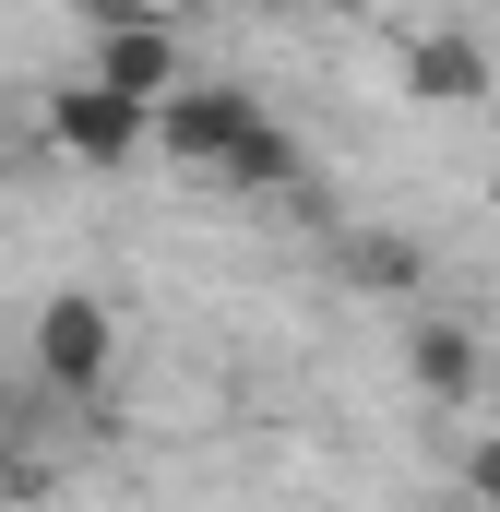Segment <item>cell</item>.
<instances>
[{
  "label": "cell",
  "mask_w": 500,
  "mask_h": 512,
  "mask_svg": "<svg viewBox=\"0 0 500 512\" xmlns=\"http://www.w3.org/2000/svg\"><path fill=\"white\" fill-rule=\"evenodd\" d=\"M405 370H417V382L441 393V405H465V393H477V334H465V322H441V310H429V322H417V334H405Z\"/></svg>",
  "instance_id": "obj_6"
},
{
  "label": "cell",
  "mask_w": 500,
  "mask_h": 512,
  "mask_svg": "<svg viewBox=\"0 0 500 512\" xmlns=\"http://www.w3.org/2000/svg\"><path fill=\"white\" fill-rule=\"evenodd\" d=\"M405 96H417V108H477V96H489V48L453 36V24L417 36V48H405Z\"/></svg>",
  "instance_id": "obj_5"
},
{
  "label": "cell",
  "mask_w": 500,
  "mask_h": 512,
  "mask_svg": "<svg viewBox=\"0 0 500 512\" xmlns=\"http://www.w3.org/2000/svg\"><path fill=\"white\" fill-rule=\"evenodd\" d=\"M346 274H358V286H381V298H405V286H417V239L358 227V239H346Z\"/></svg>",
  "instance_id": "obj_7"
},
{
  "label": "cell",
  "mask_w": 500,
  "mask_h": 512,
  "mask_svg": "<svg viewBox=\"0 0 500 512\" xmlns=\"http://www.w3.org/2000/svg\"><path fill=\"white\" fill-rule=\"evenodd\" d=\"M96 24H131V12H167V0H84Z\"/></svg>",
  "instance_id": "obj_9"
},
{
  "label": "cell",
  "mask_w": 500,
  "mask_h": 512,
  "mask_svg": "<svg viewBox=\"0 0 500 512\" xmlns=\"http://www.w3.org/2000/svg\"><path fill=\"white\" fill-rule=\"evenodd\" d=\"M465 489H477V512H500V441H477V453H465Z\"/></svg>",
  "instance_id": "obj_8"
},
{
  "label": "cell",
  "mask_w": 500,
  "mask_h": 512,
  "mask_svg": "<svg viewBox=\"0 0 500 512\" xmlns=\"http://www.w3.org/2000/svg\"><path fill=\"white\" fill-rule=\"evenodd\" d=\"M108 370H120L108 298H48V310H36V382L48 393H108Z\"/></svg>",
  "instance_id": "obj_3"
},
{
  "label": "cell",
  "mask_w": 500,
  "mask_h": 512,
  "mask_svg": "<svg viewBox=\"0 0 500 512\" xmlns=\"http://www.w3.org/2000/svg\"><path fill=\"white\" fill-rule=\"evenodd\" d=\"M262 131H274V108H262V96H239V84H179V96L155 108V155H179V167L227 179Z\"/></svg>",
  "instance_id": "obj_1"
},
{
  "label": "cell",
  "mask_w": 500,
  "mask_h": 512,
  "mask_svg": "<svg viewBox=\"0 0 500 512\" xmlns=\"http://www.w3.org/2000/svg\"><path fill=\"white\" fill-rule=\"evenodd\" d=\"M48 143H60L72 167H131V155L155 143V108L84 72V84H60V96H48Z\"/></svg>",
  "instance_id": "obj_2"
},
{
  "label": "cell",
  "mask_w": 500,
  "mask_h": 512,
  "mask_svg": "<svg viewBox=\"0 0 500 512\" xmlns=\"http://www.w3.org/2000/svg\"><path fill=\"white\" fill-rule=\"evenodd\" d=\"M96 84H120V96H143V108H167V96H179V36H167V12L96 24Z\"/></svg>",
  "instance_id": "obj_4"
}]
</instances>
